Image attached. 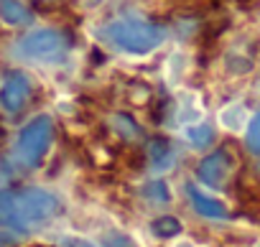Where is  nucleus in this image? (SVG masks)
<instances>
[{
    "label": "nucleus",
    "mask_w": 260,
    "mask_h": 247,
    "mask_svg": "<svg viewBox=\"0 0 260 247\" xmlns=\"http://www.w3.org/2000/svg\"><path fill=\"white\" fill-rule=\"evenodd\" d=\"M227 171H230V161H227L224 153H217L214 158H209V161L202 166V176H204V181L212 184V186H219V184L224 181Z\"/></svg>",
    "instance_id": "1"
},
{
    "label": "nucleus",
    "mask_w": 260,
    "mask_h": 247,
    "mask_svg": "<svg viewBox=\"0 0 260 247\" xmlns=\"http://www.w3.org/2000/svg\"><path fill=\"white\" fill-rule=\"evenodd\" d=\"M191 196H194V204H197V209H199L202 214H207V217H227V209H224L219 201L207 199V196H202V194H197V191H191Z\"/></svg>",
    "instance_id": "2"
},
{
    "label": "nucleus",
    "mask_w": 260,
    "mask_h": 247,
    "mask_svg": "<svg viewBox=\"0 0 260 247\" xmlns=\"http://www.w3.org/2000/svg\"><path fill=\"white\" fill-rule=\"evenodd\" d=\"M247 146H250L252 153L260 156V115L252 120V125H250V130H247Z\"/></svg>",
    "instance_id": "3"
}]
</instances>
